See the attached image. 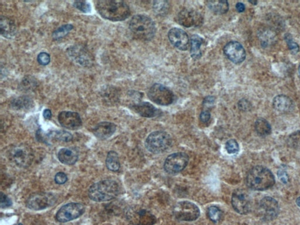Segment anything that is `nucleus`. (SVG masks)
Listing matches in <instances>:
<instances>
[{
    "mask_svg": "<svg viewBox=\"0 0 300 225\" xmlns=\"http://www.w3.org/2000/svg\"><path fill=\"white\" fill-rule=\"evenodd\" d=\"M97 12L104 19L113 22L122 21L129 17L130 9L126 2L114 0H100L96 2Z\"/></svg>",
    "mask_w": 300,
    "mask_h": 225,
    "instance_id": "nucleus-1",
    "label": "nucleus"
},
{
    "mask_svg": "<svg viewBox=\"0 0 300 225\" xmlns=\"http://www.w3.org/2000/svg\"><path fill=\"white\" fill-rule=\"evenodd\" d=\"M275 183V176L268 168L256 166L250 169L246 177V184L251 190L265 191Z\"/></svg>",
    "mask_w": 300,
    "mask_h": 225,
    "instance_id": "nucleus-2",
    "label": "nucleus"
},
{
    "mask_svg": "<svg viewBox=\"0 0 300 225\" xmlns=\"http://www.w3.org/2000/svg\"><path fill=\"white\" fill-rule=\"evenodd\" d=\"M119 193V185L112 179L97 182L91 186L89 190V197L91 200L99 202L112 200Z\"/></svg>",
    "mask_w": 300,
    "mask_h": 225,
    "instance_id": "nucleus-3",
    "label": "nucleus"
},
{
    "mask_svg": "<svg viewBox=\"0 0 300 225\" xmlns=\"http://www.w3.org/2000/svg\"><path fill=\"white\" fill-rule=\"evenodd\" d=\"M129 28L133 35L142 41L152 40L156 32L154 21L145 15L134 16L130 22Z\"/></svg>",
    "mask_w": 300,
    "mask_h": 225,
    "instance_id": "nucleus-4",
    "label": "nucleus"
},
{
    "mask_svg": "<svg viewBox=\"0 0 300 225\" xmlns=\"http://www.w3.org/2000/svg\"><path fill=\"white\" fill-rule=\"evenodd\" d=\"M172 145L170 135L162 131L153 132L148 136L145 143L147 150L154 154H159L167 151Z\"/></svg>",
    "mask_w": 300,
    "mask_h": 225,
    "instance_id": "nucleus-5",
    "label": "nucleus"
},
{
    "mask_svg": "<svg viewBox=\"0 0 300 225\" xmlns=\"http://www.w3.org/2000/svg\"><path fill=\"white\" fill-rule=\"evenodd\" d=\"M8 158L16 166L19 168H28L34 160L32 150L28 146L24 145L15 146L9 149Z\"/></svg>",
    "mask_w": 300,
    "mask_h": 225,
    "instance_id": "nucleus-6",
    "label": "nucleus"
},
{
    "mask_svg": "<svg viewBox=\"0 0 300 225\" xmlns=\"http://www.w3.org/2000/svg\"><path fill=\"white\" fill-rule=\"evenodd\" d=\"M173 215L175 219L179 221L192 222L200 217V210L191 202L181 201L175 205Z\"/></svg>",
    "mask_w": 300,
    "mask_h": 225,
    "instance_id": "nucleus-7",
    "label": "nucleus"
},
{
    "mask_svg": "<svg viewBox=\"0 0 300 225\" xmlns=\"http://www.w3.org/2000/svg\"><path fill=\"white\" fill-rule=\"evenodd\" d=\"M57 197L51 192H38L28 198L26 205L33 211H41L50 208L56 203Z\"/></svg>",
    "mask_w": 300,
    "mask_h": 225,
    "instance_id": "nucleus-8",
    "label": "nucleus"
},
{
    "mask_svg": "<svg viewBox=\"0 0 300 225\" xmlns=\"http://www.w3.org/2000/svg\"><path fill=\"white\" fill-rule=\"evenodd\" d=\"M149 99L159 105L168 106L173 103L174 95L170 90L162 84L156 83L150 88Z\"/></svg>",
    "mask_w": 300,
    "mask_h": 225,
    "instance_id": "nucleus-9",
    "label": "nucleus"
},
{
    "mask_svg": "<svg viewBox=\"0 0 300 225\" xmlns=\"http://www.w3.org/2000/svg\"><path fill=\"white\" fill-rule=\"evenodd\" d=\"M84 211L85 208L83 205L72 202L60 209L56 214V220L61 223H68L79 218Z\"/></svg>",
    "mask_w": 300,
    "mask_h": 225,
    "instance_id": "nucleus-10",
    "label": "nucleus"
},
{
    "mask_svg": "<svg viewBox=\"0 0 300 225\" xmlns=\"http://www.w3.org/2000/svg\"><path fill=\"white\" fill-rule=\"evenodd\" d=\"M127 219L134 225H154L156 218L151 212L142 208H133L127 212Z\"/></svg>",
    "mask_w": 300,
    "mask_h": 225,
    "instance_id": "nucleus-11",
    "label": "nucleus"
},
{
    "mask_svg": "<svg viewBox=\"0 0 300 225\" xmlns=\"http://www.w3.org/2000/svg\"><path fill=\"white\" fill-rule=\"evenodd\" d=\"M189 162V156L184 152L169 155L164 162L165 171L169 174H178L184 170Z\"/></svg>",
    "mask_w": 300,
    "mask_h": 225,
    "instance_id": "nucleus-12",
    "label": "nucleus"
},
{
    "mask_svg": "<svg viewBox=\"0 0 300 225\" xmlns=\"http://www.w3.org/2000/svg\"><path fill=\"white\" fill-rule=\"evenodd\" d=\"M231 205L234 210L241 215L249 214L252 210V200L247 192L244 190L234 191L231 197Z\"/></svg>",
    "mask_w": 300,
    "mask_h": 225,
    "instance_id": "nucleus-13",
    "label": "nucleus"
},
{
    "mask_svg": "<svg viewBox=\"0 0 300 225\" xmlns=\"http://www.w3.org/2000/svg\"><path fill=\"white\" fill-rule=\"evenodd\" d=\"M260 217L265 221H273L278 216L279 205L275 199L267 197L260 201L258 207Z\"/></svg>",
    "mask_w": 300,
    "mask_h": 225,
    "instance_id": "nucleus-14",
    "label": "nucleus"
},
{
    "mask_svg": "<svg viewBox=\"0 0 300 225\" xmlns=\"http://www.w3.org/2000/svg\"><path fill=\"white\" fill-rule=\"evenodd\" d=\"M67 52L72 60L82 67H89L92 65L93 58L85 48L80 45H75L68 49Z\"/></svg>",
    "mask_w": 300,
    "mask_h": 225,
    "instance_id": "nucleus-15",
    "label": "nucleus"
},
{
    "mask_svg": "<svg viewBox=\"0 0 300 225\" xmlns=\"http://www.w3.org/2000/svg\"><path fill=\"white\" fill-rule=\"evenodd\" d=\"M203 20L200 13L194 9H184L178 15L179 24L185 27H198L203 23Z\"/></svg>",
    "mask_w": 300,
    "mask_h": 225,
    "instance_id": "nucleus-16",
    "label": "nucleus"
},
{
    "mask_svg": "<svg viewBox=\"0 0 300 225\" xmlns=\"http://www.w3.org/2000/svg\"><path fill=\"white\" fill-rule=\"evenodd\" d=\"M224 52L226 57L234 64L243 63L246 58V52L239 42L231 41L225 45Z\"/></svg>",
    "mask_w": 300,
    "mask_h": 225,
    "instance_id": "nucleus-17",
    "label": "nucleus"
},
{
    "mask_svg": "<svg viewBox=\"0 0 300 225\" xmlns=\"http://www.w3.org/2000/svg\"><path fill=\"white\" fill-rule=\"evenodd\" d=\"M58 119L60 125L67 129L77 130L82 126V120L76 112L64 111L59 114Z\"/></svg>",
    "mask_w": 300,
    "mask_h": 225,
    "instance_id": "nucleus-18",
    "label": "nucleus"
},
{
    "mask_svg": "<svg viewBox=\"0 0 300 225\" xmlns=\"http://www.w3.org/2000/svg\"><path fill=\"white\" fill-rule=\"evenodd\" d=\"M171 43L179 50L186 51L190 46V39L187 33L181 29L174 28L168 32Z\"/></svg>",
    "mask_w": 300,
    "mask_h": 225,
    "instance_id": "nucleus-19",
    "label": "nucleus"
},
{
    "mask_svg": "<svg viewBox=\"0 0 300 225\" xmlns=\"http://www.w3.org/2000/svg\"><path fill=\"white\" fill-rule=\"evenodd\" d=\"M116 130L115 124L110 122H101L94 127L93 134L100 140H106L114 135Z\"/></svg>",
    "mask_w": 300,
    "mask_h": 225,
    "instance_id": "nucleus-20",
    "label": "nucleus"
},
{
    "mask_svg": "<svg viewBox=\"0 0 300 225\" xmlns=\"http://www.w3.org/2000/svg\"><path fill=\"white\" fill-rule=\"evenodd\" d=\"M273 106L277 112L282 113L291 112L294 109L295 104L289 97L286 95H279L273 99Z\"/></svg>",
    "mask_w": 300,
    "mask_h": 225,
    "instance_id": "nucleus-21",
    "label": "nucleus"
},
{
    "mask_svg": "<svg viewBox=\"0 0 300 225\" xmlns=\"http://www.w3.org/2000/svg\"><path fill=\"white\" fill-rule=\"evenodd\" d=\"M37 137L39 139L42 140V141H46V139H54L58 141L63 142H70L73 139V136L69 132L64 131V130H55L51 131L48 134H45V136L42 135L41 130L37 132Z\"/></svg>",
    "mask_w": 300,
    "mask_h": 225,
    "instance_id": "nucleus-22",
    "label": "nucleus"
},
{
    "mask_svg": "<svg viewBox=\"0 0 300 225\" xmlns=\"http://www.w3.org/2000/svg\"><path fill=\"white\" fill-rule=\"evenodd\" d=\"M17 26L14 22L8 17L1 16L0 18V32L2 37L12 38L17 33Z\"/></svg>",
    "mask_w": 300,
    "mask_h": 225,
    "instance_id": "nucleus-23",
    "label": "nucleus"
},
{
    "mask_svg": "<svg viewBox=\"0 0 300 225\" xmlns=\"http://www.w3.org/2000/svg\"><path fill=\"white\" fill-rule=\"evenodd\" d=\"M59 160L65 165H74L77 161L79 155L76 149L64 148L60 150L58 154Z\"/></svg>",
    "mask_w": 300,
    "mask_h": 225,
    "instance_id": "nucleus-24",
    "label": "nucleus"
},
{
    "mask_svg": "<svg viewBox=\"0 0 300 225\" xmlns=\"http://www.w3.org/2000/svg\"><path fill=\"white\" fill-rule=\"evenodd\" d=\"M132 109L142 117L147 118H151L157 115L158 110L151 103L148 102H142L134 104Z\"/></svg>",
    "mask_w": 300,
    "mask_h": 225,
    "instance_id": "nucleus-25",
    "label": "nucleus"
},
{
    "mask_svg": "<svg viewBox=\"0 0 300 225\" xmlns=\"http://www.w3.org/2000/svg\"><path fill=\"white\" fill-rule=\"evenodd\" d=\"M33 100L29 96H23L12 100L11 106L15 110H28L33 106Z\"/></svg>",
    "mask_w": 300,
    "mask_h": 225,
    "instance_id": "nucleus-26",
    "label": "nucleus"
},
{
    "mask_svg": "<svg viewBox=\"0 0 300 225\" xmlns=\"http://www.w3.org/2000/svg\"><path fill=\"white\" fill-rule=\"evenodd\" d=\"M204 40L200 36L194 35L191 38L190 52L191 57L194 60H198L202 56L201 47L204 44Z\"/></svg>",
    "mask_w": 300,
    "mask_h": 225,
    "instance_id": "nucleus-27",
    "label": "nucleus"
},
{
    "mask_svg": "<svg viewBox=\"0 0 300 225\" xmlns=\"http://www.w3.org/2000/svg\"><path fill=\"white\" fill-rule=\"evenodd\" d=\"M208 6L212 11L217 14H224L229 10V3L226 1H210Z\"/></svg>",
    "mask_w": 300,
    "mask_h": 225,
    "instance_id": "nucleus-28",
    "label": "nucleus"
},
{
    "mask_svg": "<svg viewBox=\"0 0 300 225\" xmlns=\"http://www.w3.org/2000/svg\"><path fill=\"white\" fill-rule=\"evenodd\" d=\"M106 164L107 169L111 171L116 172L119 170L120 164L117 153L111 151L107 154Z\"/></svg>",
    "mask_w": 300,
    "mask_h": 225,
    "instance_id": "nucleus-29",
    "label": "nucleus"
},
{
    "mask_svg": "<svg viewBox=\"0 0 300 225\" xmlns=\"http://www.w3.org/2000/svg\"><path fill=\"white\" fill-rule=\"evenodd\" d=\"M255 129L257 134L260 136H269L272 133V127L268 122L263 118H259L255 123Z\"/></svg>",
    "mask_w": 300,
    "mask_h": 225,
    "instance_id": "nucleus-30",
    "label": "nucleus"
},
{
    "mask_svg": "<svg viewBox=\"0 0 300 225\" xmlns=\"http://www.w3.org/2000/svg\"><path fill=\"white\" fill-rule=\"evenodd\" d=\"M74 28V25L70 24L61 26L53 32L52 34V38L54 40H60L69 34Z\"/></svg>",
    "mask_w": 300,
    "mask_h": 225,
    "instance_id": "nucleus-31",
    "label": "nucleus"
},
{
    "mask_svg": "<svg viewBox=\"0 0 300 225\" xmlns=\"http://www.w3.org/2000/svg\"><path fill=\"white\" fill-rule=\"evenodd\" d=\"M287 143L290 148L300 150V130L290 135L287 140Z\"/></svg>",
    "mask_w": 300,
    "mask_h": 225,
    "instance_id": "nucleus-32",
    "label": "nucleus"
},
{
    "mask_svg": "<svg viewBox=\"0 0 300 225\" xmlns=\"http://www.w3.org/2000/svg\"><path fill=\"white\" fill-rule=\"evenodd\" d=\"M153 8L156 14L160 15H165L167 14L169 10L168 2L164 1H155Z\"/></svg>",
    "mask_w": 300,
    "mask_h": 225,
    "instance_id": "nucleus-33",
    "label": "nucleus"
},
{
    "mask_svg": "<svg viewBox=\"0 0 300 225\" xmlns=\"http://www.w3.org/2000/svg\"><path fill=\"white\" fill-rule=\"evenodd\" d=\"M208 215L209 218L214 223H218L223 216V213L219 208L212 206L208 209Z\"/></svg>",
    "mask_w": 300,
    "mask_h": 225,
    "instance_id": "nucleus-34",
    "label": "nucleus"
},
{
    "mask_svg": "<svg viewBox=\"0 0 300 225\" xmlns=\"http://www.w3.org/2000/svg\"><path fill=\"white\" fill-rule=\"evenodd\" d=\"M37 85V81L31 76H25L21 84V89L27 91L33 90Z\"/></svg>",
    "mask_w": 300,
    "mask_h": 225,
    "instance_id": "nucleus-35",
    "label": "nucleus"
},
{
    "mask_svg": "<svg viewBox=\"0 0 300 225\" xmlns=\"http://www.w3.org/2000/svg\"><path fill=\"white\" fill-rule=\"evenodd\" d=\"M103 97L107 102H115L118 99L117 97V93L115 89H112V88H107L103 93Z\"/></svg>",
    "mask_w": 300,
    "mask_h": 225,
    "instance_id": "nucleus-36",
    "label": "nucleus"
},
{
    "mask_svg": "<svg viewBox=\"0 0 300 225\" xmlns=\"http://www.w3.org/2000/svg\"><path fill=\"white\" fill-rule=\"evenodd\" d=\"M75 8L84 13H89L92 10V7L89 3L84 1H76L74 2Z\"/></svg>",
    "mask_w": 300,
    "mask_h": 225,
    "instance_id": "nucleus-37",
    "label": "nucleus"
},
{
    "mask_svg": "<svg viewBox=\"0 0 300 225\" xmlns=\"http://www.w3.org/2000/svg\"><path fill=\"white\" fill-rule=\"evenodd\" d=\"M226 149L229 154H236L239 150V146L235 140H230L226 143Z\"/></svg>",
    "mask_w": 300,
    "mask_h": 225,
    "instance_id": "nucleus-38",
    "label": "nucleus"
},
{
    "mask_svg": "<svg viewBox=\"0 0 300 225\" xmlns=\"http://www.w3.org/2000/svg\"><path fill=\"white\" fill-rule=\"evenodd\" d=\"M287 44H288V47L290 49V51L293 54L298 53L299 51V47L298 44L293 41L291 35L288 34L286 35L285 37Z\"/></svg>",
    "mask_w": 300,
    "mask_h": 225,
    "instance_id": "nucleus-39",
    "label": "nucleus"
},
{
    "mask_svg": "<svg viewBox=\"0 0 300 225\" xmlns=\"http://www.w3.org/2000/svg\"><path fill=\"white\" fill-rule=\"evenodd\" d=\"M38 63L42 66H46L50 63L51 57L47 52H42L39 54L37 57Z\"/></svg>",
    "mask_w": 300,
    "mask_h": 225,
    "instance_id": "nucleus-40",
    "label": "nucleus"
},
{
    "mask_svg": "<svg viewBox=\"0 0 300 225\" xmlns=\"http://www.w3.org/2000/svg\"><path fill=\"white\" fill-rule=\"evenodd\" d=\"M67 181L68 176L66 174H65L64 172H58V173L55 175V181L58 184H64L65 183H66Z\"/></svg>",
    "mask_w": 300,
    "mask_h": 225,
    "instance_id": "nucleus-41",
    "label": "nucleus"
},
{
    "mask_svg": "<svg viewBox=\"0 0 300 225\" xmlns=\"http://www.w3.org/2000/svg\"><path fill=\"white\" fill-rule=\"evenodd\" d=\"M12 201L6 195L1 194V207L2 208L10 207L12 205Z\"/></svg>",
    "mask_w": 300,
    "mask_h": 225,
    "instance_id": "nucleus-42",
    "label": "nucleus"
},
{
    "mask_svg": "<svg viewBox=\"0 0 300 225\" xmlns=\"http://www.w3.org/2000/svg\"><path fill=\"white\" fill-rule=\"evenodd\" d=\"M238 106L239 108L243 111H247L251 108L250 103L246 99L240 100Z\"/></svg>",
    "mask_w": 300,
    "mask_h": 225,
    "instance_id": "nucleus-43",
    "label": "nucleus"
},
{
    "mask_svg": "<svg viewBox=\"0 0 300 225\" xmlns=\"http://www.w3.org/2000/svg\"><path fill=\"white\" fill-rule=\"evenodd\" d=\"M211 113L208 111L202 112L200 115V120L203 123H207L210 120Z\"/></svg>",
    "mask_w": 300,
    "mask_h": 225,
    "instance_id": "nucleus-44",
    "label": "nucleus"
},
{
    "mask_svg": "<svg viewBox=\"0 0 300 225\" xmlns=\"http://www.w3.org/2000/svg\"><path fill=\"white\" fill-rule=\"evenodd\" d=\"M278 175L280 180L283 181L285 184L288 183L289 180V177L288 174L286 173V172L283 171H279L278 172Z\"/></svg>",
    "mask_w": 300,
    "mask_h": 225,
    "instance_id": "nucleus-45",
    "label": "nucleus"
},
{
    "mask_svg": "<svg viewBox=\"0 0 300 225\" xmlns=\"http://www.w3.org/2000/svg\"><path fill=\"white\" fill-rule=\"evenodd\" d=\"M237 11L239 12H242L245 10V6L242 2H238L236 5Z\"/></svg>",
    "mask_w": 300,
    "mask_h": 225,
    "instance_id": "nucleus-46",
    "label": "nucleus"
},
{
    "mask_svg": "<svg viewBox=\"0 0 300 225\" xmlns=\"http://www.w3.org/2000/svg\"><path fill=\"white\" fill-rule=\"evenodd\" d=\"M43 116L45 119H50L52 117V112L50 109H45L43 112Z\"/></svg>",
    "mask_w": 300,
    "mask_h": 225,
    "instance_id": "nucleus-47",
    "label": "nucleus"
},
{
    "mask_svg": "<svg viewBox=\"0 0 300 225\" xmlns=\"http://www.w3.org/2000/svg\"><path fill=\"white\" fill-rule=\"evenodd\" d=\"M215 102V98L213 96H208V97H207V98H205L204 100V104H209V105H210V104H213Z\"/></svg>",
    "mask_w": 300,
    "mask_h": 225,
    "instance_id": "nucleus-48",
    "label": "nucleus"
},
{
    "mask_svg": "<svg viewBox=\"0 0 300 225\" xmlns=\"http://www.w3.org/2000/svg\"><path fill=\"white\" fill-rule=\"evenodd\" d=\"M296 203H297V204H298V206L300 208V197L298 198V200H297Z\"/></svg>",
    "mask_w": 300,
    "mask_h": 225,
    "instance_id": "nucleus-49",
    "label": "nucleus"
},
{
    "mask_svg": "<svg viewBox=\"0 0 300 225\" xmlns=\"http://www.w3.org/2000/svg\"><path fill=\"white\" fill-rule=\"evenodd\" d=\"M250 3H252L253 4H256L257 1H250Z\"/></svg>",
    "mask_w": 300,
    "mask_h": 225,
    "instance_id": "nucleus-50",
    "label": "nucleus"
},
{
    "mask_svg": "<svg viewBox=\"0 0 300 225\" xmlns=\"http://www.w3.org/2000/svg\"><path fill=\"white\" fill-rule=\"evenodd\" d=\"M299 76L300 77V65L299 68Z\"/></svg>",
    "mask_w": 300,
    "mask_h": 225,
    "instance_id": "nucleus-51",
    "label": "nucleus"
},
{
    "mask_svg": "<svg viewBox=\"0 0 300 225\" xmlns=\"http://www.w3.org/2000/svg\"><path fill=\"white\" fill-rule=\"evenodd\" d=\"M16 225H22V224H18Z\"/></svg>",
    "mask_w": 300,
    "mask_h": 225,
    "instance_id": "nucleus-52",
    "label": "nucleus"
}]
</instances>
